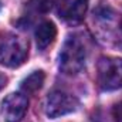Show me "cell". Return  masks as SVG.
Listing matches in <instances>:
<instances>
[{"label":"cell","mask_w":122,"mask_h":122,"mask_svg":"<svg viewBox=\"0 0 122 122\" xmlns=\"http://www.w3.org/2000/svg\"><path fill=\"white\" fill-rule=\"evenodd\" d=\"M29 56V43L13 34L1 33L0 34V65L16 68L20 67Z\"/></svg>","instance_id":"1"},{"label":"cell","mask_w":122,"mask_h":122,"mask_svg":"<svg viewBox=\"0 0 122 122\" xmlns=\"http://www.w3.org/2000/svg\"><path fill=\"white\" fill-rule=\"evenodd\" d=\"M6 85H7V77L0 72V90H3Z\"/></svg>","instance_id":"11"},{"label":"cell","mask_w":122,"mask_h":122,"mask_svg":"<svg viewBox=\"0 0 122 122\" xmlns=\"http://www.w3.org/2000/svg\"><path fill=\"white\" fill-rule=\"evenodd\" d=\"M0 9H1V1H0Z\"/></svg>","instance_id":"12"},{"label":"cell","mask_w":122,"mask_h":122,"mask_svg":"<svg viewBox=\"0 0 122 122\" xmlns=\"http://www.w3.org/2000/svg\"><path fill=\"white\" fill-rule=\"evenodd\" d=\"M88 9V0H75L64 11V17L70 23H80L84 20V16Z\"/></svg>","instance_id":"7"},{"label":"cell","mask_w":122,"mask_h":122,"mask_svg":"<svg viewBox=\"0 0 122 122\" xmlns=\"http://www.w3.org/2000/svg\"><path fill=\"white\" fill-rule=\"evenodd\" d=\"M98 84L105 91L122 88V60L102 57L98 62Z\"/></svg>","instance_id":"3"},{"label":"cell","mask_w":122,"mask_h":122,"mask_svg":"<svg viewBox=\"0 0 122 122\" xmlns=\"http://www.w3.org/2000/svg\"><path fill=\"white\" fill-rule=\"evenodd\" d=\"M44 80H46V75H44L43 71H34L27 78L23 80L21 90L26 92V94H34V92H37L43 87Z\"/></svg>","instance_id":"8"},{"label":"cell","mask_w":122,"mask_h":122,"mask_svg":"<svg viewBox=\"0 0 122 122\" xmlns=\"http://www.w3.org/2000/svg\"><path fill=\"white\" fill-rule=\"evenodd\" d=\"M56 36H57V29H56L54 23L53 21H43L36 29V43H37V47L40 50L47 48L54 41Z\"/></svg>","instance_id":"6"},{"label":"cell","mask_w":122,"mask_h":122,"mask_svg":"<svg viewBox=\"0 0 122 122\" xmlns=\"http://www.w3.org/2000/svg\"><path fill=\"white\" fill-rule=\"evenodd\" d=\"M78 105L80 102L74 95L64 91H54L47 98L46 114L48 118H58L77 111Z\"/></svg>","instance_id":"4"},{"label":"cell","mask_w":122,"mask_h":122,"mask_svg":"<svg viewBox=\"0 0 122 122\" xmlns=\"http://www.w3.org/2000/svg\"><path fill=\"white\" fill-rule=\"evenodd\" d=\"M112 117H114L115 122H122V101L118 102V104L114 107V109H112Z\"/></svg>","instance_id":"10"},{"label":"cell","mask_w":122,"mask_h":122,"mask_svg":"<svg viewBox=\"0 0 122 122\" xmlns=\"http://www.w3.org/2000/svg\"><path fill=\"white\" fill-rule=\"evenodd\" d=\"M85 58L87 51L84 43L80 37L71 36L65 40L60 53V70L67 75H75L84 68Z\"/></svg>","instance_id":"2"},{"label":"cell","mask_w":122,"mask_h":122,"mask_svg":"<svg viewBox=\"0 0 122 122\" xmlns=\"http://www.w3.org/2000/svg\"><path fill=\"white\" fill-rule=\"evenodd\" d=\"M29 108V99L20 92L9 94L1 102V112L6 122H20Z\"/></svg>","instance_id":"5"},{"label":"cell","mask_w":122,"mask_h":122,"mask_svg":"<svg viewBox=\"0 0 122 122\" xmlns=\"http://www.w3.org/2000/svg\"><path fill=\"white\" fill-rule=\"evenodd\" d=\"M51 3L53 0H36V7L40 10V11H47L51 9Z\"/></svg>","instance_id":"9"}]
</instances>
